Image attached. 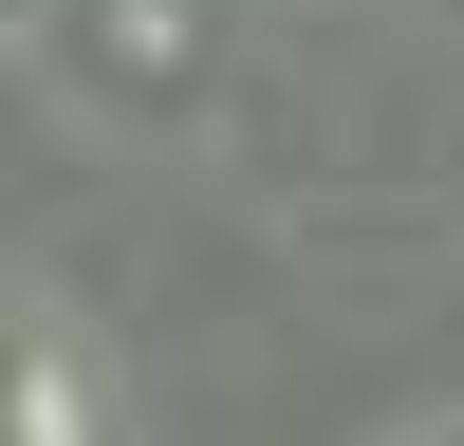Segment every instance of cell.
Masks as SVG:
<instances>
[{
    "instance_id": "cell-1",
    "label": "cell",
    "mask_w": 464,
    "mask_h": 446,
    "mask_svg": "<svg viewBox=\"0 0 464 446\" xmlns=\"http://www.w3.org/2000/svg\"><path fill=\"white\" fill-rule=\"evenodd\" d=\"M19 446H74V372H56V354L19 372Z\"/></svg>"
}]
</instances>
